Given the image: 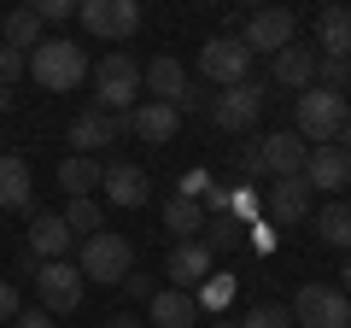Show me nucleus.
<instances>
[{
	"mask_svg": "<svg viewBox=\"0 0 351 328\" xmlns=\"http://www.w3.org/2000/svg\"><path fill=\"white\" fill-rule=\"evenodd\" d=\"M346 94L334 89H304L299 100H293V129H299L304 147H328V141H339V129H346Z\"/></svg>",
	"mask_w": 351,
	"mask_h": 328,
	"instance_id": "obj_2",
	"label": "nucleus"
},
{
	"mask_svg": "<svg viewBox=\"0 0 351 328\" xmlns=\"http://www.w3.org/2000/svg\"><path fill=\"white\" fill-rule=\"evenodd\" d=\"M6 112H12V89H0V117H6Z\"/></svg>",
	"mask_w": 351,
	"mask_h": 328,
	"instance_id": "obj_44",
	"label": "nucleus"
},
{
	"mask_svg": "<svg viewBox=\"0 0 351 328\" xmlns=\"http://www.w3.org/2000/svg\"><path fill=\"white\" fill-rule=\"evenodd\" d=\"M240 240H246L240 217H205V246H211V253H234Z\"/></svg>",
	"mask_w": 351,
	"mask_h": 328,
	"instance_id": "obj_28",
	"label": "nucleus"
},
{
	"mask_svg": "<svg viewBox=\"0 0 351 328\" xmlns=\"http://www.w3.org/2000/svg\"><path fill=\"white\" fill-rule=\"evenodd\" d=\"M287 41H299V18H293L287 6H263V12L246 18V36H240V47H246V53H269V59H276Z\"/></svg>",
	"mask_w": 351,
	"mask_h": 328,
	"instance_id": "obj_11",
	"label": "nucleus"
},
{
	"mask_svg": "<svg viewBox=\"0 0 351 328\" xmlns=\"http://www.w3.org/2000/svg\"><path fill=\"white\" fill-rule=\"evenodd\" d=\"M339 281H346V288H339V293H346V299H351V258H346V264H339Z\"/></svg>",
	"mask_w": 351,
	"mask_h": 328,
	"instance_id": "obj_42",
	"label": "nucleus"
},
{
	"mask_svg": "<svg viewBox=\"0 0 351 328\" xmlns=\"http://www.w3.org/2000/svg\"><path fill=\"white\" fill-rule=\"evenodd\" d=\"M234 328H293V311L287 305H252Z\"/></svg>",
	"mask_w": 351,
	"mask_h": 328,
	"instance_id": "obj_30",
	"label": "nucleus"
},
{
	"mask_svg": "<svg viewBox=\"0 0 351 328\" xmlns=\"http://www.w3.org/2000/svg\"><path fill=\"white\" fill-rule=\"evenodd\" d=\"M71 223H64V217L59 211H36V217H29V253H36L41 258V264H53V258H64V253H71Z\"/></svg>",
	"mask_w": 351,
	"mask_h": 328,
	"instance_id": "obj_17",
	"label": "nucleus"
},
{
	"mask_svg": "<svg viewBox=\"0 0 351 328\" xmlns=\"http://www.w3.org/2000/svg\"><path fill=\"white\" fill-rule=\"evenodd\" d=\"M316 235H322L328 246H339V253H351V205L346 200L322 205V211H316Z\"/></svg>",
	"mask_w": 351,
	"mask_h": 328,
	"instance_id": "obj_27",
	"label": "nucleus"
},
{
	"mask_svg": "<svg viewBox=\"0 0 351 328\" xmlns=\"http://www.w3.org/2000/svg\"><path fill=\"white\" fill-rule=\"evenodd\" d=\"M228 299H234V276H211V281H205V299H199V305H211V311H223Z\"/></svg>",
	"mask_w": 351,
	"mask_h": 328,
	"instance_id": "obj_33",
	"label": "nucleus"
},
{
	"mask_svg": "<svg viewBox=\"0 0 351 328\" xmlns=\"http://www.w3.org/2000/svg\"><path fill=\"white\" fill-rule=\"evenodd\" d=\"M263 211H269V229L304 223V217H311V188H304V176H281L276 188L263 194Z\"/></svg>",
	"mask_w": 351,
	"mask_h": 328,
	"instance_id": "obj_14",
	"label": "nucleus"
},
{
	"mask_svg": "<svg viewBox=\"0 0 351 328\" xmlns=\"http://www.w3.org/2000/svg\"><path fill=\"white\" fill-rule=\"evenodd\" d=\"M18 311H24V305H18V281L6 276V281H0V323H12Z\"/></svg>",
	"mask_w": 351,
	"mask_h": 328,
	"instance_id": "obj_37",
	"label": "nucleus"
},
{
	"mask_svg": "<svg viewBox=\"0 0 351 328\" xmlns=\"http://www.w3.org/2000/svg\"><path fill=\"white\" fill-rule=\"evenodd\" d=\"M276 82L293 94L316 89V47H304V41H287V47L276 53Z\"/></svg>",
	"mask_w": 351,
	"mask_h": 328,
	"instance_id": "obj_21",
	"label": "nucleus"
},
{
	"mask_svg": "<svg viewBox=\"0 0 351 328\" xmlns=\"http://www.w3.org/2000/svg\"><path fill=\"white\" fill-rule=\"evenodd\" d=\"M41 30H47V24H41V18L29 12V6H18V12H6V24H0V36H6L0 47H12V53H36L41 41H47Z\"/></svg>",
	"mask_w": 351,
	"mask_h": 328,
	"instance_id": "obj_24",
	"label": "nucleus"
},
{
	"mask_svg": "<svg viewBox=\"0 0 351 328\" xmlns=\"http://www.w3.org/2000/svg\"><path fill=\"white\" fill-rule=\"evenodd\" d=\"M211 264H217V253L205 246V240H176L170 258H164V276H170V288L193 293L199 281H211Z\"/></svg>",
	"mask_w": 351,
	"mask_h": 328,
	"instance_id": "obj_12",
	"label": "nucleus"
},
{
	"mask_svg": "<svg viewBox=\"0 0 351 328\" xmlns=\"http://www.w3.org/2000/svg\"><path fill=\"white\" fill-rule=\"evenodd\" d=\"M64 223H71V235H100V229H106V217H100V205H94V200H71V205H64Z\"/></svg>",
	"mask_w": 351,
	"mask_h": 328,
	"instance_id": "obj_29",
	"label": "nucleus"
},
{
	"mask_svg": "<svg viewBox=\"0 0 351 328\" xmlns=\"http://www.w3.org/2000/svg\"><path fill=\"white\" fill-rule=\"evenodd\" d=\"M141 89H147L158 106H170L176 117L199 112V94H193L188 65H182V59H152V65H141Z\"/></svg>",
	"mask_w": 351,
	"mask_h": 328,
	"instance_id": "obj_5",
	"label": "nucleus"
},
{
	"mask_svg": "<svg viewBox=\"0 0 351 328\" xmlns=\"http://www.w3.org/2000/svg\"><path fill=\"white\" fill-rule=\"evenodd\" d=\"M36 205V176L24 152H0V211H29Z\"/></svg>",
	"mask_w": 351,
	"mask_h": 328,
	"instance_id": "obj_15",
	"label": "nucleus"
},
{
	"mask_svg": "<svg viewBox=\"0 0 351 328\" xmlns=\"http://www.w3.org/2000/svg\"><path fill=\"white\" fill-rule=\"evenodd\" d=\"M100 194L112 205H123V211H135V205H147V170L141 164H106Z\"/></svg>",
	"mask_w": 351,
	"mask_h": 328,
	"instance_id": "obj_19",
	"label": "nucleus"
},
{
	"mask_svg": "<svg viewBox=\"0 0 351 328\" xmlns=\"http://www.w3.org/2000/svg\"><path fill=\"white\" fill-rule=\"evenodd\" d=\"M82 270L71 264V258H53V264H41V276H36V293H41V311L47 316H71L76 305H82Z\"/></svg>",
	"mask_w": 351,
	"mask_h": 328,
	"instance_id": "obj_6",
	"label": "nucleus"
},
{
	"mask_svg": "<svg viewBox=\"0 0 351 328\" xmlns=\"http://www.w3.org/2000/svg\"><path fill=\"white\" fill-rule=\"evenodd\" d=\"M12 270H18V276H29V281H36V276H41V258H36V253H29V246H24V253H18V264H12Z\"/></svg>",
	"mask_w": 351,
	"mask_h": 328,
	"instance_id": "obj_39",
	"label": "nucleus"
},
{
	"mask_svg": "<svg viewBox=\"0 0 351 328\" xmlns=\"http://www.w3.org/2000/svg\"><path fill=\"white\" fill-rule=\"evenodd\" d=\"M76 18L88 24V36H100V41H129L141 30V6L135 0H82Z\"/></svg>",
	"mask_w": 351,
	"mask_h": 328,
	"instance_id": "obj_10",
	"label": "nucleus"
},
{
	"mask_svg": "<svg viewBox=\"0 0 351 328\" xmlns=\"http://www.w3.org/2000/svg\"><path fill=\"white\" fill-rule=\"evenodd\" d=\"M176 124H182V117H176L170 106H158V100H141L135 112H129V135L147 141V147H164V141H176Z\"/></svg>",
	"mask_w": 351,
	"mask_h": 328,
	"instance_id": "obj_22",
	"label": "nucleus"
},
{
	"mask_svg": "<svg viewBox=\"0 0 351 328\" xmlns=\"http://www.w3.org/2000/svg\"><path fill=\"white\" fill-rule=\"evenodd\" d=\"M24 65H29V76H36L47 94H71V89L88 82V53L76 47V41H64V36H47Z\"/></svg>",
	"mask_w": 351,
	"mask_h": 328,
	"instance_id": "obj_1",
	"label": "nucleus"
},
{
	"mask_svg": "<svg viewBox=\"0 0 351 328\" xmlns=\"http://www.w3.org/2000/svg\"><path fill=\"white\" fill-rule=\"evenodd\" d=\"M123 293H129V299H152V281H147V276H129Z\"/></svg>",
	"mask_w": 351,
	"mask_h": 328,
	"instance_id": "obj_40",
	"label": "nucleus"
},
{
	"mask_svg": "<svg viewBox=\"0 0 351 328\" xmlns=\"http://www.w3.org/2000/svg\"><path fill=\"white\" fill-rule=\"evenodd\" d=\"M263 176H304V159H311V147H304L293 129H281V135H263Z\"/></svg>",
	"mask_w": 351,
	"mask_h": 328,
	"instance_id": "obj_16",
	"label": "nucleus"
},
{
	"mask_svg": "<svg viewBox=\"0 0 351 328\" xmlns=\"http://www.w3.org/2000/svg\"><path fill=\"white\" fill-rule=\"evenodd\" d=\"M147 316H152V328H199V299L182 288H164L147 299Z\"/></svg>",
	"mask_w": 351,
	"mask_h": 328,
	"instance_id": "obj_18",
	"label": "nucleus"
},
{
	"mask_svg": "<svg viewBox=\"0 0 351 328\" xmlns=\"http://www.w3.org/2000/svg\"><path fill=\"white\" fill-rule=\"evenodd\" d=\"M334 147H346V152H351V117H346V129H339V141H334Z\"/></svg>",
	"mask_w": 351,
	"mask_h": 328,
	"instance_id": "obj_43",
	"label": "nucleus"
},
{
	"mask_svg": "<svg viewBox=\"0 0 351 328\" xmlns=\"http://www.w3.org/2000/svg\"><path fill=\"white\" fill-rule=\"evenodd\" d=\"M304 188H328V194H339V188H351V152L346 147H311V159H304Z\"/></svg>",
	"mask_w": 351,
	"mask_h": 328,
	"instance_id": "obj_13",
	"label": "nucleus"
},
{
	"mask_svg": "<svg viewBox=\"0 0 351 328\" xmlns=\"http://www.w3.org/2000/svg\"><path fill=\"white\" fill-rule=\"evenodd\" d=\"M6 328H53V316H47V311H18Z\"/></svg>",
	"mask_w": 351,
	"mask_h": 328,
	"instance_id": "obj_38",
	"label": "nucleus"
},
{
	"mask_svg": "<svg viewBox=\"0 0 351 328\" xmlns=\"http://www.w3.org/2000/svg\"><path fill=\"white\" fill-rule=\"evenodd\" d=\"M234 164H240V176H263V147H258V141H240V147H234Z\"/></svg>",
	"mask_w": 351,
	"mask_h": 328,
	"instance_id": "obj_32",
	"label": "nucleus"
},
{
	"mask_svg": "<svg viewBox=\"0 0 351 328\" xmlns=\"http://www.w3.org/2000/svg\"><path fill=\"white\" fill-rule=\"evenodd\" d=\"M100 176H106V164L100 159H64L59 164V188L71 194V200H94V194H100Z\"/></svg>",
	"mask_w": 351,
	"mask_h": 328,
	"instance_id": "obj_23",
	"label": "nucleus"
},
{
	"mask_svg": "<svg viewBox=\"0 0 351 328\" xmlns=\"http://www.w3.org/2000/svg\"><path fill=\"white\" fill-rule=\"evenodd\" d=\"M76 270H82V281L123 288V281L135 276V246H129L123 235H112V229H100V235H88V240H82V258H76Z\"/></svg>",
	"mask_w": 351,
	"mask_h": 328,
	"instance_id": "obj_3",
	"label": "nucleus"
},
{
	"mask_svg": "<svg viewBox=\"0 0 351 328\" xmlns=\"http://www.w3.org/2000/svg\"><path fill=\"white\" fill-rule=\"evenodd\" d=\"M64 141H71L76 159H94V152H106L117 135H112V117H106V112H76L71 129H64Z\"/></svg>",
	"mask_w": 351,
	"mask_h": 328,
	"instance_id": "obj_20",
	"label": "nucleus"
},
{
	"mask_svg": "<svg viewBox=\"0 0 351 328\" xmlns=\"http://www.w3.org/2000/svg\"><path fill=\"white\" fill-rule=\"evenodd\" d=\"M351 82V59H316V89H346Z\"/></svg>",
	"mask_w": 351,
	"mask_h": 328,
	"instance_id": "obj_31",
	"label": "nucleus"
},
{
	"mask_svg": "<svg viewBox=\"0 0 351 328\" xmlns=\"http://www.w3.org/2000/svg\"><path fill=\"white\" fill-rule=\"evenodd\" d=\"M29 65H24V53H12V47H0V89H12L18 76H24Z\"/></svg>",
	"mask_w": 351,
	"mask_h": 328,
	"instance_id": "obj_35",
	"label": "nucleus"
},
{
	"mask_svg": "<svg viewBox=\"0 0 351 328\" xmlns=\"http://www.w3.org/2000/svg\"><path fill=\"white\" fill-rule=\"evenodd\" d=\"M164 229H170V235H182V240H199V235H205V205L176 194V200L164 205Z\"/></svg>",
	"mask_w": 351,
	"mask_h": 328,
	"instance_id": "obj_26",
	"label": "nucleus"
},
{
	"mask_svg": "<svg viewBox=\"0 0 351 328\" xmlns=\"http://www.w3.org/2000/svg\"><path fill=\"white\" fill-rule=\"evenodd\" d=\"M316 41H322V59H351V12L346 6H328L322 18H316Z\"/></svg>",
	"mask_w": 351,
	"mask_h": 328,
	"instance_id": "obj_25",
	"label": "nucleus"
},
{
	"mask_svg": "<svg viewBox=\"0 0 351 328\" xmlns=\"http://www.w3.org/2000/svg\"><path fill=\"white\" fill-rule=\"evenodd\" d=\"M246 71H252V53L240 47V36H211L199 47V76H205V82H217V89L246 82Z\"/></svg>",
	"mask_w": 351,
	"mask_h": 328,
	"instance_id": "obj_9",
	"label": "nucleus"
},
{
	"mask_svg": "<svg viewBox=\"0 0 351 328\" xmlns=\"http://www.w3.org/2000/svg\"><path fill=\"white\" fill-rule=\"evenodd\" d=\"M88 76H94V112H135L141 106V65L129 53H106Z\"/></svg>",
	"mask_w": 351,
	"mask_h": 328,
	"instance_id": "obj_4",
	"label": "nucleus"
},
{
	"mask_svg": "<svg viewBox=\"0 0 351 328\" xmlns=\"http://www.w3.org/2000/svg\"><path fill=\"white\" fill-rule=\"evenodd\" d=\"M211 188H217V182L205 176V170H188V176H182V188H176V194H182V200H199V205H205V194H211Z\"/></svg>",
	"mask_w": 351,
	"mask_h": 328,
	"instance_id": "obj_34",
	"label": "nucleus"
},
{
	"mask_svg": "<svg viewBox=\"0 0 351 328\" xmlns=\"http://www.w3.org/2000/svg\"><path fill=\"white\" fill-rule=\"evenodd\" d=\"M106 328H141V316H129V311H123V316H112Z\"/></svg>",
	"mask_w": 351,
	"mask_h": 328,
	"instance_id": "obj_41",
	"label": "nucleus"
},
{
	"mask_svg": "<svg viewBox=\"0 0 351 328\" xmlns=\"http://www.w3.org/2000/svg\"><path fill=\"white\" fill-rule=\"evenodd\" d=\"M29 12H36L41 24H64V18H76V6L71 0H41V6H29Z\"/></svg>",
	"mask_w": 351,
	"mask_h": 328,
	"instance_id": "obj_36",
	"label": "nucleus"
},
{
	"mask_svg": "<svg viewBox=\"0 0 351 328\" xmlns=\"http://www.w3.org/2000/svg\"><path fill=\"white\" fill-rule=\"evenodd\" d=\"M211 328H234V323H223V316H217V323H211Z\"/></svg>",
	"mask_w": 351,
	"mask_h": 328,
	"instance_id": "obj_45",
	"label": "nucleus"
},
{
	"mask_svg": "<svg viewBox=\"0 0 351 328\" xmlns=\"http://www.w3.org/2000/svg\"><path fill=\"white\" fill-rule=\"evenodd\" d=\"M293 316H299V328H351V299L339 288L311 281V288H299V299H293Z\"/></svg>",
	"mask_w": 351,
	"mask_h": 328,
	"instance_id": "obj_8",
	"label": "nucleus"
},
{
	"mask_svg": "<svg viewBox=\"0 0 351 328\" xmlns=\"http://www.w3.org/2000/svg\"><path fill=\"white\" fill-rule=\"evenodd\" d=\"M258 117H263V89L252 82V76H246V82H234V89H223L211 100V124L223 129V135H246Z\"/></svg>",
	"mask_w": 351,
	"mask_h": 328,
	"instance_id": "obj_7",
	"label": "nucleus"
}]
</instances>
